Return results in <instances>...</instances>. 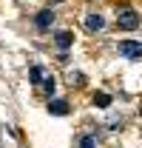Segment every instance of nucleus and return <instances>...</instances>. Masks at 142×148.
Segmentation results:
<instances>
[{"mask_svg": "<svg viewBox=\"0 0 142 148\" xmlns=\"http://www.w3.org/2000/svg\"><path fill=\"white\" fill-rule=\"evenodd\" d=\"M119 54L128 57V60H139L142 57V43H134V40H122L119 43Z\"/></svg>", "mask_w": 142, "mask_h": 148, "instance_id": "nucleus-2", "label": "nucleus"}, {"mask_svg": "<svg viewBox=\"0 0 142 148\" xmlns=\"http://www.w3.org/2000/svg\"><path fill=\"white\" fill-rule=\"evenodd\" d=\"M31 80H34V83H40V80H43V69H40V66H34V69H31Z\"/></svg>", "mask_w": 142, "mask_h": 148, "instance_id": "nucleus-10", "label": "nucleus"}, {"mask_svg": "<svg viewBox=\"0 0 142 148\" xmlns=\"http://www.w3.org/2000/svg\"><path fill=\"white\" fill-rule=\"evenodd\" d=\"M94 106L108 108V106H111V94H94Z\"/></svg>", "mask_w": 142, "mask_h": 148, "instance_id": "nucleus-7", "label": "nucleus"}, {"mask_svg": "<svg viewBox=\"0 0 142 148\" xmlns=\"http://www.w3.org/2000/svg\"><path fill=\"white\" fill-rule=\"evenodd\" d=\"M71 43H74L71 32H60V34H57V46H60V49H68Z\"/></svg>", "mask_w": 142, "mask_h": 148, "instance_id": "nucleus-6", "label": "nucleus"}, {"mask_svg": "<svg viewBox=\"0 0 142 148\" xmlns=\"http://www.w3.org/2000/svg\"><path fill=\"white\" fill-rule=\"evenodd\" d=\"M80 148H97V140H94V137H83Z\"/></svg>", "mask_w": 142, "mask_h": 148, "instance_id": "nucleus-9", "label": "nucleus"}, {"mask_svg": "<svg viewBox=\"0 0 142 148\" xmlns=\"http://www.w3.org/2000/svg\"><path fill=\"white\" fill-rule=\"evenodd\" d=\"M139 114H142V108H139Z\"/></svg>", "mask_w": 142, "mask_h": 148, "instance_id": "nucleus-11", "label": "nucleus"}, {"mask_svg": "<svg viewBox=\"0 0 142 148\" xmlns=\"http://www.w3.org/2000/svg\"><path fill=\"white\" fill-rule=\"evenodd\" d=\"M54 88H57L54 77H46V80H43V91H46V94H54Z\"/></svg>", "mask_w": 142, "mask_h": 148, "instance_id": "nucleus-8", "label": "nucleus"}, {"mask_svg": "<svg viewBox=\"0 0 142 148\" xmlns=\"http://www.w3.org/2000/svg\"><path fill=\"white\" fill-rule=\"evenodd\" d=\"M48 111H51V114H60V117H63V114H68V103H66V100H51V103H48Z\"/></svg>", "mask_w": 142, "mask_h": 148, "instance_id": "nucleus-5", "label": "nucleus"}, {"mask_svg": "<svg viewBox=\"0 0 142 148\" xmlns=\"http://www.w3.org/2000/svg\"><path fill=\"white\" fill-rule=\"evenodd\" d=\"M117 26L125 29V32H134V29L139 26V14H137L134 9H119V14H117Z\"/></svg>", "mask_w": 142, "mask_h": 148, "instance_id": "nucleus-1", "label": "nucleus"}, {"mask_svg": "<svg viewBox=\"0 0 142 148\" xmlns=\"http://www.w3.org/2000/svg\"><path fill=\"white\" fill-rule=\"evenodd\" d=\"M37 29H43V32H46V29H51L54 26V12L51 9H43V12H40V14H37Z\"/></svg>", "mask_w": 142, "mask_h": 148, "instance_id": "nucleus-3", "label": "nucleus"}, {"mask_svg": "<svg viewBox=\"0 0 142 148\" xmlns=\"http://www.w3.org/2000/svg\"><path fill=\"white\" fill-rule=\"evenodd\" d=\"M105 26V20H102V14H97V12H91V14H85V29L88 32H100Z\"/></svg>", "mask_w": 142, "mask_h": 148, "instance_id": "nucleus-4", "label": "nucleus"}]
</instances>
